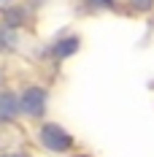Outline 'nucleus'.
I'll list each match as a JSON object with an SVG mask.
<instances>
[{
  "mask_svg": "<svg viewBox=\"0 0 154 157\" xmlns=\"http://www.w3.org/2000/svg\"><path fill=\"white\" fill-rule=\"evenodd\" d=\"M38 144L46 152H51V155H68L76 141H73V136L62 125H57V122H43V125L38 127Z\"/></svg>",
  "mask_w": 154,
  "mask_h": 157,
  "instance_id": "1",
  "label": "nucleus"
},
{
  "mask_svg": "<svg viewBox=\"0 0 154 157\" xmlns=\"http://www.w3.org/2000/svg\"><path fill=\"white\" fill-rule=\"evenodd\" d=\"M19 106H22V114L30 117V119H41L46 114V106H49V92L46 87L41 84H24L19 90Z\"/></svg>",
  "mask_w": 154,
  "mask_h": 157,
  "instance_id": "2",
  "label": "nucleus"
},
{
  "mask_svg": "<svg viewBox=\"0 0 154 157\" xmlns=\"http://www.w3.org/2000/svg\"><path fill=\"white\" fill-rule=\"evenodd\" d=\"M22 114V106H19V92L14 90H3L0 92V122H14Z\"/></svg>",
  "mask_w": 154,
  "mask_h": 157,
  "instance_id": "3",
  "label": "nucleus"
},
{
  "mask_svg": "<svg viewBox=\"0 0 154 157\" xmlns=\"http://www.w3.org/2000/svg\"><path fill=\"white\" fill-rule=\"evenodd\" d=\"M81 46V41H78V35H65V38H57L51 49H49V54L54 57V60H68V57H73Z\"/></svg>",
  "mask_w": 154,
  "mask_h": 157,
  "instance_id": "4",
  "label": "nucleus"
},
{
  "mask_svg": "<svg viewBox=\"0 0 154 157\" xmlns=\"http://www.w3.org/2000/svg\"><path fill=\"white\" fill-rule=\"evenodd\" d=\"M16 44H19V35H16V27L0 22V52H14Z\"/></svg>",
  "mask_w": 154,
  "mask_h": 157,
  "instance_id": "5",
  "label": "nucleus"
},
{
  "mask_svg": "<svg viewBox=\"0 0 154 157\" xmlns=\"http://www.w3.org/2000/svg\"><path fill=\"white\" fill-rule=\"evenodd\" d=\"M84 6L97 8V11H100V8H108V11H111V8H116V0H84Z\"/></svg>",
  "mask_w": 154,
  "mask_h": 157,
  "instance_id": "6",
  "label": "nucleus"
},
{
  "mask_svg": "<svg viewBox=\"0 0 154 157\" xmlns=\"http://www.w3.org/2000/svg\"><path fill=\"white\" fill-rule=\"evenodd\" d=\"M127 3H130L135 11H149V8L154 6V0H127Z\"/></svg>",
  "mask_w": 154,
  "mask_h": 157,
  "instance_id": "7",
  "label": "nucleus"
},
{
  "mask_svg": "<svg viewBox=\"0 0 154 157\" xmlns=\"http://www.w3.org/2000/svg\"><path fill=\"white\" fill-rule=\"evenodd\" d=\"M0 157H30V155H27V152H16V149H14V152H3Z\"/></svg>",
  "mask_w": 154,
  "mask_h": 157,
  "instance_id": "8",
  "label": "nucleus"
},
{
  "mask_svg": "<svg viewBox=\"0 0 154 157\" xmlns=\"http://www.w3.org/2000/svg\"><path fill=\"white\" fill-rule=\"evenodd\" d=\"M14 0H0V8H6V6H11Z\"/></svg>",
  "mask_w": 154,
  "mask_h": 157,
  "instance_id": "9",
  "label": "nucleus"
},
{
  "mask_svg": "<svg viewBox=\"0 0 154 157\" xmlns=\"http://www.w3.org/2000/svg\"><path fill=\"white\" fill-rule=\"evenodd\" d=\"M73 157H89V155H73Z\"/></svg>",
  "mask_w": 154,
  "mask_h": 157,
  "instance_id": "10",
  "label": "nucleus"
}]
</instances>
